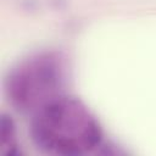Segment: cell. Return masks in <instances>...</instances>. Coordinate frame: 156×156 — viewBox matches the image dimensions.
I'll return each instance as SVG.
<instances>
[{
    "label": "cell",
    "instance_id": "cell-1",
    "mask_svg": "<svg viewBox=\"0 0 156 156\" xmlns=\"http://www.w3.org/2000/svg\"><path fill=\"white\" fill-rule=\"evenodd\" d=\"M7 93L11 101L18 107L23 108L28 105L32 93V82L27 73L16 72L9 77Z\"/></svg>",
    "mask_w": 156,
    "mask_h": 156
},
{
    "label": "cell",
    "instance_id": "cell-2",
    "mask_svg": "<svg viewBox=\"0 0 156 156\" xmlns=\"http://www.w3.org/2000/svg\"><path fill=\"white\" fill-rule=\"evenodd\" d=\"M35 79L43 88L51 89L58 82V73L56 65L51 60H43L35 68Z\"/></svg>",
    "mask_w": 156,
    "mask_h": 156
},
{
    "label": "cell",
    "instance_id": "cell-3",
    "mask_svg": "<svg viewBox=\"0 0 156 156\" xmlns=\"http://www.w3.org/2000/svg\"><path fill=\"white\" fill-rule=\"evenodd\" d=\"M32 136L39 147L45 150L54 149L56 138L51 130V127L46 122H41V121L35 122L32 127Z\"/></svg>",
    "mask_w": 156,
    "mask_h": 156
},
{
    "label": "cell",
    "instance_id": "cell-4",
    "mask_svg": "<svg viewBox=\"0 0 156 156\" xmlns=\"http://www.w3.org/2000/svg\"><path fill=\"white\" fill-rule=\"evenodd\" d=\"M65 105L60 101H50L43 108V116L50 127H61L65 119Z\"/></svg>",
    "mask_w": 156,
    "mask_h": 156
},
{
    "label": "cell",
    "instance_id": "cell-5",
    "mask_svg": "<svg viewBox=\"0 0 156 156\" xmlns=\"http://www.w3.org/2000/svg\"><path fill=\"white\" fill-rule=\"evenodd\" d=\"M82 139H83V144L85 145V149L91 150L96 147L101 141V132L99 126L95 122H89L83 130Z\"/></svg>",
    "mask_w": 156,
    "mask_h": 156
},
{
    "label": "cell",
    "instance_id": "cell-6",
    "mask_svg": "<svg viewBox=\"0 0 156 156\" xmlns=\"http://www.w3.org/2000/svg\"><path fill=\"white\" fill-rule=\"evenodd\" d=\"M54 149L65 156H78L80 155V149L78 146V144L73 140V139H68V138H58L55 141Z\"/></svg>",
    "mask_w": 156,
    "mask_h": 156
},
{
    "label": "cell",
    "instance_id": "cell-7",
    "mask_svg": "<svg viewBox=\"0 0 156 156\" xmlns=\"http://www.w3.org/2000/svg\"><path fill=\"white\" fill-rule=\"evenodd\" d=\"M15 124L12 118L9 115H1L0 117V141L2 144H6L10 141V139L13 135Z\"/></svg>",
    "mask_w": 156,
    "mask_h": 156
},
{
    "label": "cell",
    "instance_id": "cell-8",
    "mask_svg": "<svg viewBox=\"0 0 156 156\" xmlns=\"http://www.w3.org/2000/svg\"><path fill=\"white\" fill-rule=\"evenodd\" d=\"M20 154H21V152H20L18 150H16L15 147H12L11 150L7 151V155H11V156H17V155H20Z\"/></svg>",
    "mask_w": 156,
    "mask_h": 156
}]
</instances>
